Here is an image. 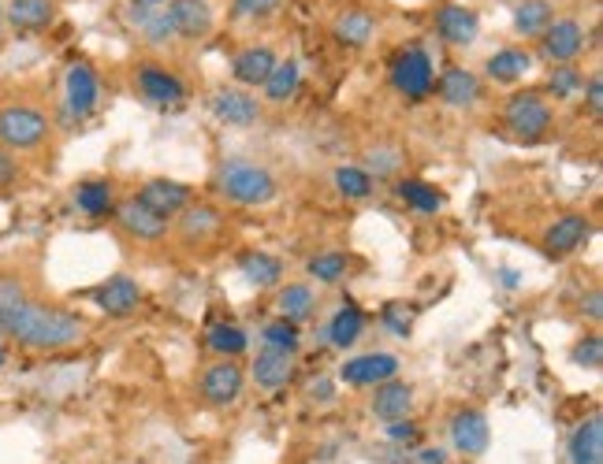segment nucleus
<instances>
[{"instance_id":"obj_32","label":"nucleus","mask_w":603,"mask_h":464,"mask_svg":"<svg viewBox=\"0 0 603 464\" xmlns=\"http://www.w3.org/2000/svg\"><path fill=\"white\" fill-rule=\"evenodd\" d=\"M399 202L418 216H436L444 212L447 197L436 186H429L425 179H399Z\"/></svg>"},{"instance_id":"obj_19","label":"nucleus","mask_w":603,"mask_h":464,"mask_svg":"<svg viewBox=\"0 0 603 464\" xmlns=\"http://www.w3.org/2000/svg\"><path fill=\"white\" fill-rule=\"evenodd\" d=\"M168 15H172L176 38L183 41H202L213 30V4L209 0H168Z\"/></svg>"},{"instance_id":"obj_43","label":"nucleus","mask_w":603,"mask_h":464,"mask_svg":"<svg viewBox=\"0 0 603 464\" xmlns=\"http://www.w3.org/2000/svg\"><path fill=\"white\" fill-rule=\"evenodd\" d=\"M570 357L584 371H600V364H603V339H600V331H592V334H584V339L574 342Z\"/></svg>"},{"instance_id":"obj_46","label":"nucleus","mask_w":603,"mask_h":464,"mask_svg":"<svg viewBox=\"0 0 603 464\" xmlns=\"http://www.w3.org/2000/svg\"><path fill=\"white\" fill-rule=\"evenodd\" d=\"M581 94H584V101H589L592 120H603V78H600V71H592L589 82L581 86Z\"/></svg>"},{"instance_id":"obj_39","label":"nucleus","mask_w":603,"mask_h":464,"mask_svg":"<svg viewBox=\"0 0 603 464\" xmlns=\"http://www.w3.org/2000/svg\"><path fill=\"white\" fill-rule=\"evenodd\" d=\"M205 342H209V350L216 353V357H239V353H246V331L236 323H213L209 334H205Z\"/></svg>"},{"instance_id":"obj_41","label":"nucleus","mask_w":603,"mask_h":464,"mask_svg":"<svg viewBox=\"0 0 603 464\" xmlns=\"http://www.w3.org/2000/svg\"><path fill=\"white\" fill-rule=\"evenodd\" d=\"M584 86V75L574 63H555L552 68V78H547V94L555 97V101H570L574 94H581Z\"/></svg>"},{"instance_id":"obj_6","label":"nucleus","mask_w":603,"mask_h":464,"mask_svg":"<svg viewBox=\"0 0 603 464\" xmlns=\"http://www.w3.org/2000/svg\"><path fill=\"white\" fill-rule=\"evenodd\" d=\"M246 390V371L236 357H220L197 376V398L209 408H231Z\"/></svg>"},{"instance_id":"obj_20","label":"nucleus","mask_w":603,"mask_h":464,"mask_svg":"<svg viewBox=\"0 0 603 464\" xmlns=\"http://www.w3.org/2000/svg\"><path fill=\"white\" fill-rule=\"evenodd\" d=\"M436 34L447 45H455V49H466V45H473L477 38H481V20H477L473 8L444 4L436 12Z\"/></svg>"},{"instance_id":"obj_14","label":"nucleus","mask_w":603,"mask_h":464,"mask_svg":"<svg viewBox=\"0 0 603 464\" xmlns=\"http://www.w3.org/2000/svg\"><path fill=\"white\" fill-rule=\"evenodd\" d=\"M413 402H418V390H413L407 379L391 376V379H384V383L373 387L369 413H373L381 424H395V420H407V416L413 413Z\"/></svg>"},{"instance_id":"obj_5","label":"nucleus","mask_w":603,"mask_h":464,"mask_svg":"<svg viewBox=\"0 0 603 464\" xmlns=\"http://www.w3.org/2000/svg\"><path fill=\"white\" fill-rule=\"evenodd\" d=\"M101 105V78H97L94 63L75 60L64 71V101H60V115L64 123H86Z\"/></svg>"},{"instance_id":"obj_18","label":"nucleus","mask_w":603,"mask_h":464,"mask_svg":"<svg viewBox=\"0 0 603 464\" xmlns=\"http://www.w3.org/2000/svg\"><path fill=\"white\" fill-rule=\"evenodd\" d=\"M250 376H254L257 390L276 394L294 379V353L291 350H276V345H261L254 364H250Z\"/></svg>"},{"instance_id":"obj_31","label":"nucleus","mask_w":603,"mask_h":464,"mask_svg":"<svg viewBox=\"0 0 603 464\" xmlns=\"http://www.w3.org/2000/svg\"><path fill=\"white\" fill-rule=\"evenodd\" d=\"M331 34H336L339 41L347 45V49H362V45L373 41L376 34V20L362 8H347V12L336 15V23H331Z\"/></svg>"},{"instance_id":"obj_36","label":"nucleus","mask_w":603,"mask_h":464,"mask_svg":"<svg viewBox=\"0 0 603 464\" xmlns=\"http://www.w3.org/2000/svg\"><path fill=\"white\" fill-rule=\"evenodd\" d=\"M331 182H336V190L347 202H365V197H373V186H376L373 175L365 168H358V163H339L331 171Z\"/></svg>"},{"instance_id":"obj_26","label":"nucleus","mask_w":603,"mask_h":464,"mask_svg":"<svg viewBox=\"0 0 603 464\" xmlns=\"http://www.w3.org/2000/svg\"><path fill=\"white\" fill-rule=\"evenodd\" d=\"M71 202L89 220H101V216H112L116 208V186L108 179H83L71 194Z\"/></svg>"},{"instance_id":"obj_15","label":"nucleus","mask_w":603,"mask_h":464,"mask_svg":"<svg viewBox=\"0 0 603 464\" xmlns=\"http://www.w3.org/2000/svg\"><path fill=\"white\" fill-rule=\"evenodd\" d=\"M134 197H138V202L146 205L149 212L165 216V220H176V216L194 202L191 186H183V182H176V179H165V175H160V179H146Z\"/></svg>"},{"instance_id":"obj_51","label":"nucleus","mask_w":603,"mask_h":464,"mask_svg":"<svg viewBox=\"0 0 603 464\" xmlns=\"http://www.w3.org/2000/svg\"><path fill=\"white\" fill-rule=\"evenodd\" d=\"M0 20H4V8H0Z\"/></svg>"},{"instance_id":"obj_48","label":"nucleus","mask_w":603,"mask_h":464,"mask_svg":"<svg viewBox=\"0 0 603 464\" xmlns=\"http://www.w3.org/2000/svg\"><path fill=\"white\" fill-rule=\"evenodd\" d=\"M444 450H421V464H444Z\"/></svg>"},{"instance_id":"obj_21","label":"nucleus","mask_w":603,"mask_h":464,"mask_svg":"<svg viewBox=\"0 0 603 464\" xmlns=\"http://www.w3.org/2000/svg\"><path fill=\"white\" fill-rule=\"evenodd\" d=\"M89 297H94L97 308L108 316H131L134 308L142 305V286L134 283L131 276H112V279H105Z\"/></svg>"},{"instance_id":"obj_24","label":"nucleus","mask_w":603,"mask_h":464,"mask_svg":"<svg viewBox=\"0 0 603 464\" xmlns=\"http://www.w3.org/2000/svg\"><path fill=\"white\" fill-rule=\"evenodd\" d=\"M566 461L570 464H603V416H589L574 427L566 442Z\"/></svg>"},{"instance_id":"obj_47","label":"nucleus","mask_w":603,"mask_h":464,"mask_svg":"<svg viewBox=\"0 0 603 464\" xmlns=\"http://www.w3.org/2000/svg\"><path fill=\"white\" fill-rule=\"evenodd\" d=\"M581 313L589 316V323H603V294L600 290H589V294H584V302H581Z\"/></svg>"},{"instance_id":"obj_42","label":"nucleus","mask_w":603,"mask_h":464,"mask_svg":"<svg viewBox=\"0 0 603 464\" xmlns=\"http://www.w3.org/2000/svg\"><path fill=\"white\" fill-rule=\"evenodd\" d=\"M26 182V168L20 160V152H12L8 145H0V197L20 194Z\"/></svg>"},{"instance_id":"obj_17","label":"nucleus","mask_w":603,"mask_h":464,"mask_svg":"<svg viewBox=\"0 0 603 464\" xmlns=\"http://www.w3.org/2000/svg\"><path fill=\"white\" fill-rule=\"evenodd\" d=\"M589 234H592V220H589V216L566 212L555 223H547V231H544V253H547V257H555V260H563V257H570V253H578L581 245L589 242Z\"/></svg>"},{"instance_id":"obj_11","label":"nucleus","mask_w":603,"mask_h":464,"mask_svg":"<svg viewBox=\"0 0 603 464\" xmlns=\"http://www.w3.org/2000/svg\"><path fill=\"white\" fill-rule=\"evenodd\" d=\"M447 435H451V445L462 457H481L484 450L492 445V424L481 408L462 405L455 408L451 424H447Z\"/></svg>"},{"instance_id":"obj_49","label":"nucleus","mask_w":603,"mask_h":464,"mask_svg":"<svg viewBox=\"0 0 603 464\" xmlns=\"http://www.w3.org/2000/svg\"><path fill=\"white\" fill-rule=\"evenodd\" d=\"M134 4H146V8H165L168 0H134Z\"/></svg>"},{"instance_id":"obj_34","label":"nucleus","mask_w":603,"mask_h":464,"mask_svg":"<svg viewBox=\"0 0 603 464\" xmlns=\"http://www.w3.org/2000/svg\"><path fill=\"white\" fill-rule=\"evenodd\" d=\"M239 271L246 276V283H254L257 290L284 283V260L273 257V253H246V257L239 260Z\"/></svg>"},{"instance_id":"obj_33","label":"nucleus","mask_w":603,"mask_h":464,"mask_svg":"<svg viewBox=\"0 0 603 464\" xmlns=\"http://www.w3.org/2000/svg\"><path fill=\"white\" fill-rule=\"evenodd\" d=\"M276 308H280V316H287V320H294V323L310 320V316L317 313V286L313 283H287L280 290V297H276Z\"/></svg>"},{"instance_id":"obj_7","label":"nucleus","mask_w":603,"mask_h":464,"mask_svg":"<svg viewBox=\"0 0 603 464\" xmlns=\"http://www.w3.org/2000/svg\"><path fill=\"white\" fill-rule=\"evenodd\" d=\"M436 78H432V60L425 49H402L391 60V89L407 101H421L432 94Z\"/></svg>"},{"instance_id":"obj_25","label":"nucleus","mask_w":603,"mask_h":464,"mask_svg":"<svg viewBox=\"0 0 603 464\" xmlns=\"http://www.w3.org/2000/svg\"><path fill=\"white\" fill-rule=\"evenodd\" d=\"M276 52L268 49V45H246V49L236 52V60H231V75H236L239 86H261V82L268 78V71L276 68Z\"/></svg>"},{"instance_id":"obj_4","label":"nucleus","mask_w":603,"mask_h":464,"mask_svg":"<svg viewBox=\"0 0 603 464\" xmlns=\"http://www.w3.org/2000/svg\"><path fill=\"white\" fill-rule=\"evenodd\" d=\"M499 120H503V126H507V134L515 142L536 145V142H544L547 134H552L555 108L547 105V97L536 94V89H518L515 97H507Z\"/></svg>"},{"instance_id":"obj_8","label":"nucleus","mask_w":603,"mask_h":464,"mask_svg":"<svg viewBox=\"0 0 603 464\" xmlns=\"http://www.w3.org/2000/svg\"><path fill=\"white\" fill-rule=\"evenodd\" d=\"M116 216V227H120L128 239L142 242V245H160L172 234V220H165V216L149 212L146 205L138 202V197H128V202H116L112 208Z\"/></svg>"},{"instance_id":"obj_2","label":"nucleus","mask_w":603,"mask_h":464,"mask_svg":"<svg viewBox=\"0 0 603 464\" xmlns=\"http://www.w3.org/2000/svg\"><path fill=\"white\" fill-rule=\"evenodd\" d=\"M52 138L49 108L34 97H4L0 101V145L12 152H38Z\"/></svg>"},{"instance_id":"obj_22","label":"nucleus","mask_w":603,"mask_h":464,"mask_svg":"<svg viewBox=\"0 0 603 464\" xmlns=\"http://www.w3.org/2000/svg\"><path fill=\"white\" fill-rule=\"evenodd\" d=\"M439 101L458 108V112H466V108H473L477 101L484 97L481 89V78L473 75V71L466 68H447L444 75H439V86H436Z\"/></svg>"},{"instance_id":"obj_1","label":"nucleus","mask_w":603,"mask_h":464,"mask_svg":"<svg viewBox=\"0 0 603 464\" xmlns=\"http://www.w3.org/2000/svg\"><path fill=\"white\" fill-rule=\"evenodd\" d=\"M4 334L15 345H23V350L57 353V350H71V345H79L86 339V320L41 294L4 327Z\"/></svg>"},{"instance_id":"obj_23","label":"nucleus","mask_w":603,"mask_h":464,"mask_svg":"<svg viewBox=\"0 0 603 464\" xmlns=\"http://www.w3.org/2000/svg\"><path fill=\"white\" fill-rule=\"evenodd\" d=\"M131 23H134V30H138V38L153 45V49H165V45L176 41V26H172L168 8H146L131 0Z\"/></svg>"},{"instance_id":"obj_28","label":"nucleus","mask_w":603,"mask_h":464,"mask_svg":"<svg viewBox=\"0 0 603 464\" xmlns=\"http://www.w3.org/2000/svg\"><path fill=\"white\" fill-rule=\"evenodd\" d=\"M533 68V57H529V49H518V45H507V49H496L484 63V75L492 82H499V86H515V82L526 75V71Z\"/></svg>"},{"instance_id":"obj_9","label":"nucleus","mask_w":603,"mask_h":464,"mask_svg":"<svg viewBox=\"0 0 603 464\" xmlns=\"http://www.w3.org/2000/svg\"><path fill=\"white\" fill-rule=\"evenodd\" d=\"M134 94L153 108H176L186 97V82L160 63H142L134 68Z\"/></svg>"},{"instance_id":"obj_16","label":"nucleus","mask_w":603,"mask_h":464,"mask_svg":"<svg viewBox=\"0 0 603 464\" xmlns=\"http://www.w3.org/2000/svg\"><path fill=\"white\" fill-rule=\"evenodd\" d=\"M209 112H213V120L224 123V126H254L265 108H261V101L250 94V89L228 86V89H216L213 94Z\"/></svg>"},{"instance_id":"obj_27","label":"nucleus","mask_w":603,"mask_h":464,"mask_svg":"<svg viewBox=\"0 0 603 464\" xmlns=\"http://www.w3.org/2000/svg\"><path fill=\"white\" fill-rule=\"evenodd\" d=\"M4 20L23 34H38L57 20V4L52 0H8Z\"/></svg>"},{"instance_id":"obj_37","label":"nucleus","mask_w":603,"mask_h":464,"mask_svg":"<svg viewBox=\"0 0 603 464\" xmlns=\"http://www.w3.org/2000/svg\"><path fill=\"white\" fill-rule=\"evenodd\" d=\"M402 160H407V157H402L399 145H388V142L369 145V149H365V171L373 175V182H381V179H399Z\"/></svg>"},{"instance_id":"obj_50","label":"nucleus","mask_w":603,"mask_h":464,"mask_svg":"<svg viewBox=\"0 0 603 464\" xmlns=\"http://www.w3.org/2000/svg\"><path fill=\"white\" fill-rule=\"evenodd\" d=\"M0 368H4V345H0Z\"/></svg>"},{"instance_id":"obj_13","label":"nucleus","mask_w":603,"mask_h":464,"mask_svg":"<svg viewBox=\"0 0 603 464\" xmlns=\"http://www.w3.org/2000/svg\"><path fill=\"white\" fill-rule=\"evenodd\" d=\"M176 239L183 245H205L213 239H220L224 231V212L209 202H191L183 212L176 216Z\"/></svg>"},{"instance_id":"obj_45","label":"nucleus","mask_w":603,"mask_h":464,"mask_svg":"<svg viewBox=\"0 0 603 464\" xmlns=\"http://www.w3.org/2000/svg\"><path fill=\"white\" fill-rule=\"evenodd\" d=\"M273 8H280V0H231V12H236L239 20H261V15H268Z\"/></svg>"},{"instance_id":"obj_30","label":"nucleus","mask_w":603,"mask_h":464,"mask_svg":"<svg viewBox=\"0 0 603 464\" xmlns=\"http://www.w3.org/2000/svg\"><path fill=\"white\" fill-rule=\"evenodd\" d=\"M365 334V313L358 305H343L336 316L324 327V339H328L336 350H350V345H358V339Z\"/></svg>"},{"instance_id":"obj_35","label":"nucleus","mask_w":603,"mask_h":464,"mask_svg":"<svg viewBox=\"0 0 603 464\" xmlns=\"http://www.w3.org/2000/svg\"><path fill=\"white\" fill-rule=\"evenodd\" d=\"M552 20H555V8L547 4V0H518L515 30L521 34V38H540Z\"/></svg>"},{"instance_id":"obj_29","label":"nucleus","mask_w":603,"mask_h":464,"mask_svg":"<svg viewBox=\"0 0 603 464\" xmlns=\"http://www.w3.org/2000/svg\"><path fill=\"white\" fill-rule=\"evenodd\" d=\"M299 86H302V68H299V60H276V68L268 71V78L261 82V94H265V101L268 105H287L294 94H299Z\"/></svg>"},{"instance_id":"obj_12","label":"nucleus","mask_w":603,"mask_h":464,"mask_svg":"<svg viewBox=\"0 0 603 464\" xmlns=\"http://www.w3.org/2000/svg\"><path fill=\"white\" fill-rule=\"evenodd\" d=\"M584 52V26L581 20H552L547 23V30L540 34V57L547 63H574Z\"/></svg>"},{"instance_id":"obj_40","label":"nucleus","mask_w":603,"mask_h":464,"mask_svg":"<svg viewBox=\"0 0 603 464\" xmlns=\"http://www.w3.org/2000/svg\"><path fill=\"white\" fill-rule=\"evenodd\" d=\"M299 323L287 320V316H276V320H268L265 327H261V345H276V350H299Z\"/></svg>"},{"instance_id":"obj_44","label":"nucleus","mask_w":603,"mask_h":464,"mask_svg":"<svg viewBox=\"0 0 603 464\" xmlns=\"http://www.w3.org/2000/svg\"><path fill=\"white\" fill-rule=\"evenodd\" d=\"M381 323H384V331H391V334H399V339H407V334L413 331V308H407V302L384 305Z\"/></svg>"},{"instance_id":"obj_38","label":"nucleus","mask_w":603,"mask_h":464,"mask_svg":"<svg viewBox=\"0 0 603 464\" xmlns=\"http://www.w3.org/2000/svg\"><path fill=\"white\" fill-rule=\"evenodd\" d=\"M305 271H310L313 283L331 286V283H339V279L350 271V257H347V253H339V249L317 253V257H310V264H305Z\"/></svg>"},{"instance_id":"obj_3","label":"nucleus","mask_w":603,"mask_h":464,"mask_svg":"<svg viewBox=\"0 0 603 464\" xmlns=\"http://www.w3.org/2000/svg\"><path fill=\"white\" fill-rule=\"evenodd\" d=\"M213 186L224 202L242 205V208H257L268 205L276 197V175L257 160H224L213 171Z\"/></svg>"},{"instance_id":"obj_10","label":"nucleus","mask_w":603,"mask_h":464,"mask_svg":"<svg viewBox=\"0 0 603 464\" xmlns=\"http://www.w3.org/2000/svg\"><path fill=\"white\" fill-rule=\"evenodd\" d=\"M391 376H399V357L388 350H369V353H358V357L339 364V383H347L354 390L376 387Z\"/></svg>"}]
</instances>
